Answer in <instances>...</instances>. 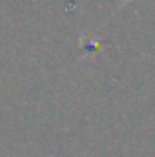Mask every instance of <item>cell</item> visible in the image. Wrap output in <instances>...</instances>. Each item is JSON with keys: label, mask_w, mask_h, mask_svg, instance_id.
I'll use <instances>...</instances> for the list:
<instances>
[{"label": "cell", "mask_w": 155, "mask_h": 157, "mask_svg": "<svg viewBox=\"0 0 155 157\" xmlns=\"http://www.w3.org/2000/svg\"><path fill=\"white\" fill-rule=\"evenodd\" d=\"M128 2H130V0H124V2H122V6H126V4H128Z\"/></svg>", "instance_id": "1"}]
</instances>
